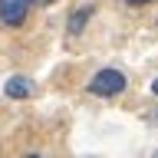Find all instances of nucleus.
I'll list each match as a JSON object with an SVG mask.
<instances>
[{"mask_svg": "<svg viewBox=\"0 0 158 158\" xmlns=\"http://www.w3.org/2000/svg\"><path fill=\"white\" fill-rule=\"evenodd\" d=\"M86 89L92 92V96L112 99V96H118V92L125 89V73H122V69H99L96 76L89 79Z\"/></svg>", "mask_w": 158, "mask_h": 158, "instance_id": "nucleus-1", "label": "nucleus"}, {"mask_svg": "<svg viewBox=\"0 0 158 158\" xmlns=\"http://www.w3.org/2000/svg\"><path fill=\"white\" fill-rule=\"evenodd\" d=\"M33 7L30 0H0V23L7 27H20L27 20V10Z\"/></svg>", "mask_w": 158, "mask_h": 158, "instance_id": "nucleus-2", "label": "nucleus"}, {"mask_svg": "<svg viewBox=\"0 0 158 158\" xmlns=\"http://www.w3.org/2000/svg\"><path fill=\"white\" fill-rule=\"evenodd\" d=\"M3 92H7L10 99H27V96H33V82H30L27 76H10Z\"/></svg>", "mask_w": 158, "mask_h": 158, "instance_id": "nucleus-3", "label": "nucleus"}, {"mask_svg": "<svg viewBox=\"0 0 158 158\" xmlns=\"http://www.w3.org/2000/svg\"><path fill=\"white\" fill-rule=\"evenodd\" d=\"M92 13H96V7H92V3H86L82 10H73V13H69V23H66V30L73 33V36H76V33H82Z\"/></svg>", "mask_w": 158, "mask_h": 158, "instance_id": "nucleus-4", "label": "nucleus"}, {"mask_svg": "<svg viewBox=\"0 0 158 158\" xmlns=\"http://www.w3.org/2000/svg\"><path fill=\"white\" fill-rule=\"evenodd\" d=\"M122 3H132V7H145V3H152V0H122Z\"/></svg>", "mask_w": 158, "mask_h": 158, "instance_id": "nucleus-5", "label": "nucleus"}, {"mask_svg": "<svg viewBox=\"0 0 158 158\" xmlns=\"http://www.w3.org/2000/svg\"><path fill=\"white\" fill-rule=\"evenodd\" d=\"M30 3H40V7H49V3H56V0H30Z\"/></svg>", "mask_w": 158, "mask_h": 158, "instance_id": "nucleus-6", "label": "nucleus"}, {"mask_svg": "<svg viewBox=\"0 0 158 158\" xmlns=\"http://www.w3.org/2000/svg\"><path fill=\"white\" fill-rule=\"evenodd\" d=\"M152 92H155V96H158V76L152 79Z\"/></svg>", "mask_w": 158, "mask_h": 158, "instance_id": "nucleus-7", "label": "nucleus"}, {"mask_svg": "<svg viewBox=\"0 0 158 158\" xmlns=\"http://www.w3.org/2000/svg\"><path fill=\"white\" fill-rule=\"evenodd\" d=\"M27 158H43V155H27Z\"/></svg>", "mask_w": 158, "mask_h": 158, "instance_id": "nucleus-8", "label": "nucleus"}, {"mask_svg": "<svg viewBox=\"0 0 158 158\" xmlns=\"http://www.w3.org/2000/svg\"><path fill=\"white\" fill-rule=\"evenodd\" d=\"M152 158H158V152H155V155H152Z\"/></svg>", "mask_w": 158, "mask_h": 158, "instance_id": "nucleus-9", "label": "nucleus"}]
</instances>
